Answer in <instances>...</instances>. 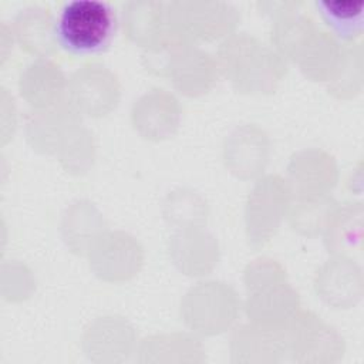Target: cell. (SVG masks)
I'll return each instance as SVG.
<instances>
[{"label": "cell", "instance_id": "6", "mask_svg": "<svg viewBox=\"0 0 364 364\" xmlns=\"http://www.w3.org/2000/svg\"><path fill=\"white\" fill-rule=\"evenodd\" d=\"M132 121L144 136L151 139L165 138L178 127V100L165 90H152L135 101Z\"/></svg>", "mask_w": 364, "mask_h": 364}, {"label": "cell", "instance_id": "11", "mask_svg": "<svg viewBox=\"0 0 364 364\" xmlns=\"http://www.w3.org/2000/svg\"><path fill=\"white\" fill-rule=\"evenodd\" d=\"M267 138L256 127L237 128L225 145L228 165L240 176H252L264 166L267 158Z\"/></svg>", "mask_w": 364, "mask_h": 364}, {"label": "cell", "instance_id": "19", "mask_svg": "<svg viewBox=\"0 0 364 364\" xmlns=\"http://www.w3.org/2000/svg\"><path fill=\"white\" fill-rule=\"evenodd\" d=\"M257 7L262 13L277 17L284 13L301 9L303 1H299V0H296V1L294 0H279V1L273 0L272 1V0H269V1H257Z\"/></svg>", "mask_w": 364, "mask_h": 364}, {"label": "cell", "instance_id": "12", "mask_svg": "<svg viewBox=\"0 0 364 364\" xmlns=\"http://www.w3.org/2000/svg\"><path fill=\"white\" fill-rule=\"evenodd\" d=\"M64 75L53 63L40 60L30 64L20 78V90L26 100L46 108L60 100L64 91Z\"/></svg>", "mask_w": 364, "mask_h": 364}, {"label": "cell", "instance_id": "18", "mask_svg": "<svg viewBox=\"0 0 364 364\" xmlns=\"http://www.w3.org/2000/svg\"><path fill=\"white\" fill-rule=\"evenodd\" d=\"M273 306H280L293 313L294 306H297V294L287 284L276 286L267 290L260 289L252 297H249L247 311L249 314L263 316L266 317L264 320L273 318L274 321H277V311Z\"/></svg>", "mask_w": 364, "mask_h": 364}, {"label": "cell", "instance_id": "2", "mask_svg": "<svg viewBox=\"0 0 364 364\" xmlns=\"http://www.w3.org/2000/svg\"><path fill=\"white\" fill-rule=\"evenodd\" d=\"M114 31V10L102 0H71L64 4L57 18L58 44L73 54L105 50Z\"/></svg>", "mask_w": 364, "mask_h": 364}, {"label": "cell", "instance_id": "10", "mask_svg": "<svg viewBox=\"0 0 364 364\" xmlns=\"http://www.w3.org/2000/svg\"><path fill=\"white\" fill-rule=\"evenodd\" d=\"M13 27L18 43L30 53L48 54L58 43L57 20L43 6L21 9L14 17Z\"/></svg>", "mask_w": 364, "mask_h": 364}, {"label": "cell", "instance_id": "9", "mask_svg": "<svg viewBox=\"0 0 364 364\" xmlns=\"http://www.w3.org/2000/svg\"><path fill=\"white\" fill-rule=\"evenodd\" d=\"M101 239L92 256L95 270L105 279H124L131 276L141 263V249L138 243L124 233H111Z\"/></svg>", "mask_w": 364, "mask_h": 364}, {"label": "cell", "instance_id": "7", "mask_svg": "<svg viewBox=\"0 0 364 364\" xmlns=\"http://www.w3.org/2000/svg\"><path fill=\"white\" fill-rule=\"evenodd\" d=\"M216 68L218 64L209 53L186 44L178 48L166 74L182 92L195 95L206 92L212 87L216 78Z\"/></svg>", "mask_w": 364, "mask_h": 364}, {"label": "cell", "instance_id": "13", "mask_svg": "<svg viewBox=\"0 0 364 364\" xmlns=\"http://www.w3.org/2000/svg\"><path fill=\"white\" fill-rule=\"evenodd\" d=\"M340 54V47L331 33L316 30L299 50L294 61L306 75L324 80L337 68Z\"/></svg>", "mask_w": 364, "mask_h": 364}, {"label": "cell", "instance_id": "3", "mask_svg": "<svg viewBox=\"0 0 364 364\" xmlns=\"http://www.w3.org/2000/svg\"><path fill=\"white\" fill-rule=\"evenodd\" d=\"M239 18V10L228 1L176 0L166 3L169 37L182 44L229 34Z\"/></svg>", "mask_w": 364, "mask_h": 364}, {"label": "cell", "instance_id": "8", "mask_svg": "<svg viewBox=\"0 0 364 364\" xmlns=\"http://www.w3.org/2000/svg\"><path fill=\"white\" fill-rule=\"evenodd\" d=\"M122 24L127 36L145 47L172 40L166 27V3L158 0L127 1L122 6Z\"/></svg>", "mask_w": 364, "mask_h": 364}, {"label": "cell", "instance_id": "15", "mask_svg": "<svg viewBox=\"0 0 364 364\" xmlns=\"http://www.w3.org/2000/svg\"><path fill=\"white\" fill-rule=\"evenodd\" d=\"M324 23L343 40L354 41L363 31V1L317 0Z\"/></svg>", "mask_w": 364, "mask_h": 364}, {"label": "cell", "instance_id": "1", "mask_svg": "<svg viewBox=\"0 0 364 364\" xmlns=\"http://www.w3.org/2000/svg\"><path fill=\"white\" fill-rule=\"evenodd\" d=\"M219 65L243 92H269L286 73V58L255 36L236 33L219 47Z\"/></svg>", "mask_w": 364, "mask_h": 364}, {"label": "cell", "instance_id": "17", "mask_svg": "<svg viewBox=\"0 0 364 364\" xmlns=\"http://www.w3.org/2000/svg\"><path fill=\"white\" fill-rule=\"evenodd\" d=\"M336 203L331 198L299 196L290 209V223L303 233H316L333 213Z\"/></svg>", "mask_w": 364, "mask_h": 364}, {"label": "cell", "instance_id": "16", "mask_svg": "<svg viewBox=\"0 0 364 364\" xmlns=\"http://www.w3.org/2000/svg\"><path fill=\"white\" fill-rule=\"evenodd\" d=\"M361 206L333 210L326 222V245L328 250H351L360 243Z\"/></svg>", "mask_w": 364, "mask_h": 364}, {"label": "cell", "instance_id": "14", "mask_svg": "<svg viewBox=\"0 0 364 364\" xmlns=\"http://www.w3.org/2000/svg\"><path fill=\"white\" fill-rule=\"evenodd\" d=\"M316 30V21L301 9H297L274 17L270 36L276 50L284 58L294 60L299 50Z\"/></svg>", "mask_w": 364, "mask_h": 364}, {"label": "cell", "instance_id": "5", "mask_svg": "<svg viewBox=\"0 0 364 364\" xmlns=\"http://www.w3.org/2000/svg\"><path fill=\"white\" fill-rule=\"evenodd\" d=\"M70 94L78 109L90 115H104L115 107L119 85L115 75L104 65L90 64L73 74Z\"/></svg>", "mask_w": 364, "mask_h": 364}, {"label": "cell", "instance_id": "4", "mask_svg": "<svg viewBox=\"0 0 364 364\" xmlns=\"http://www.w3.org/2000/svg\"><path fill=\"white\" fill-rule=\"evenodd\" d=\"M290 205V188L277 175L257 181L246 203L247 235L255 245H263L277 230Z\"/></svg>", "mask_w": 364, "mask_h": 364}]
</instances>
